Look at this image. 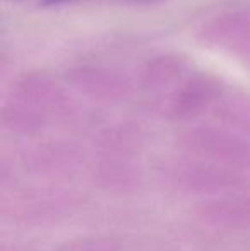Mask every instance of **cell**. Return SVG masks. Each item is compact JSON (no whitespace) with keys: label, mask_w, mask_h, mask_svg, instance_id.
I'll list each match as a JSON object with an SVG mask.
<instances>
[{"label":"cell","mask_w":250,"mask_h":251,"mask_svg":"<svg viewBox=\"0 0 250 251\" xmlns=\"http://www.w3.org/2000/svg\"><path fill=\"white\" fill-rule=\"evenodd\" d=\"M63 2H70V0H43L45 5H55V3H63Z\"/></svg>","instance_id":"1"}]
</instances>
